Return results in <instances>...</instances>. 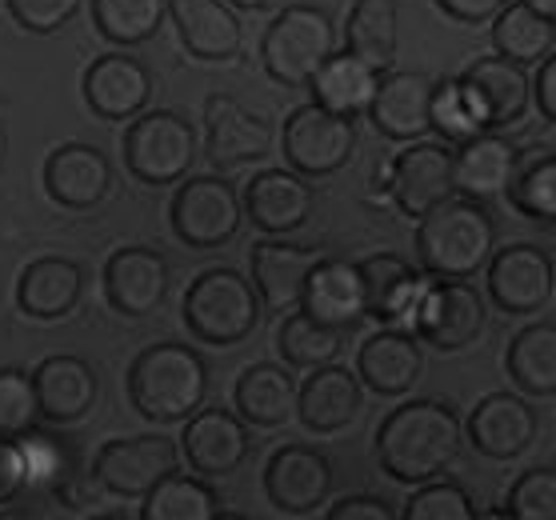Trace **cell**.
Listing matches in <instances>:
<instances>
[{
    "mask_svg": "<svg viewBox=\"0 0 556 520\" xmlns=\"http://www.w3.org/2000/svg\"><path fill=\"white\" fill-rule=\"evenodd\" d=\"M505 196L517 213L553 225L556 220V156H553V149H529V153H517V168H513V177H508Z\"/></svg>",
    "mask_w": 556,
    "mask_h": 520,
    "instance_id": "39",
    "label": "cell"
},
{
    "mask_svg": "<svg viewBox=\"0 0 556 520\" xmlns=\"http://www.w3.org/2000/svg\"><path fill=\"white\" fill-rule=\"evenodd\" d=\"M168 220L189 249H220L241 232V196L225 177H185Z\"/></svg>",
    "mask_w": 556,
    "mask_h": 520,
    "instance_id": "9",
    "label": "cell"
},
{
    "mask_svg": "<svg viewBox=\"0 0 556 520\" xmlns=\"http://www.w3.org/2000/svg\"><path fill=\"white\" fill-rule=\"evenodd\" d=\"M496 249V225L481 201L444 196L417 216V261L425 277L468 280L484 268Z\"/></svg>",
    "mask_w": 556,
    "mask_h": 520,
    "instance_id": "2",
    "label": "cell"
},
{
    "mask_svg": "<svg viewBox=\"0 0 556 520\" xmlns=\"http://www.w3.org/2000/svg\"><path fill=\"white\" fill-rule=\"evenodd\" d=\"M168 16V0H92V25L109 45H149Z\"/></svg>",
    "mask_w": 556,
    "mask_h": 520,
    "instance_id": "38",
    "label": "cell"
},
{
    "mask_svg": "<svg viewBox=\"0 0 556 520\" xmlns=\"http://www.w3.org/2000/svg\"><path fill=\"white\" fill-rule=\"evenodd\" d=\"M85 296V268L68 256H40L16 280V305L28 320H64Z\"/></svg>",
    "mask_w": 556,
    "mask_h": 520,
    "instance_id": "30",
    "label": "cell"
},
{
    "mask_svg": "<svg viewBox=\"0 0 556 520\" xmlns=\"http://www.w3.org/2000/svg\"><path fill=\"white\" fill-rule=\"evenodd\" d=\"M301 313H308L313 320L329 325V329H356L365 320V280L361 268L353 261L341 256H320L301 289Z\"/></svg>",
    "mask_w": 556,
    "mask_h": 520,
    "instance_id": "19",
    "label": "cell"
},
{
    "mask_svg": "<svg viewBox=\"0 0 556 520\" xmlns=\"http://www.w3.org/2000/svg\"><path fill=\"white\" fill-rule=\"evenodd\" d=\"M520 4H529L532 13L548 16V21H556V0H520Z\"/></svg>",
    "mask_w": 556,
    "mask_h": 520,
    "instance_id": "52",
    "label": "cell"
},
{
    "mask_svg": "<svg viewBox=\"0 0 556 520\" xmlns=\"http://www.w3.org/2000/svg\"><path fill=\"white\" fill-rule=\"evenodd\" d=\"M320 261L316 249L308 244H289V241H256L253 253H249V265H253V289L261 296V305H268L273 313H289V308L301 305V289L308 268Z\"/></svg>",
    "mask_w": 556,
    "mask_h": 520,
    "instance_id": "28",
    "label": "cell"
},
{
    "mask_svg": "<svg viewBox=\"0 0 556 520\" xmlns=\"http://www.w3.org/2000/svg\"><path fill=\"white\" fill-rule=\"evenodd\" d=\"M180 465V448L168 436H121V441L101 444V453L92 460V477L104 493L140 500L152 484L168 477Z\"/></svg>",
    "mask_w": 556,
    "mask_h": 520,
    "instance_id": "11",
    "label": "cell"
},
{
    "mask_svg": "<svg viewBox=\"0 0 556 520\" xmlns=\"http://www.w3.org/2000/svg\"><path fill=\"white\" fill-rule=\"evenodd\" d=\"M241 213L253 220L256 229L268 237H285L296 232L313 213V185L301 173H285V168H265L244 185Z\"/></svg>",
    "mask_w": 556,
    "mask_h": 520,
    "instance_id": "23",
    "label": "cell"
},
{
    "mask_svg": "<svg viewBox=\"0 0 556 520\" xmlns=\"http://www.w3.org/2000/svg\"><path fill=\"white\" fill-rule=\"evenodd\" d=\"M341 329H329V325H320L313 320L308 313H296L289 308V317L280 320L277 329V353L285 356V365L292 368H320L337 360L341 353Z\"/></svg>",
    "mask_w": 556,
    "mask_h": 520,
    "instance_id": "40",
    "label": "cell"
},
{
    "mask_svg": "<svg viewBox=\"0 0 556 520\" xmlns=\"http://www.w3.org/2000/svg\"><path fill=\"white\" fill-rule=\"evenodd\" d=\"M396 508L380 496H344L329 508V520H392Z\"/></svg>",
    "mask_w": 556,
    "mask_h": 520,
    "instance_id": "48",
    "label": "cell"
},
{
    "mask_svg": "<svg viewBox=\"0 0 556 520\" xmlns=\"http://www.w3.org/2000/svg\"><path fill=\"white\" fill-rule=\"evenodd\" d=\"M280 149H285L292 173H301L304 180H320L341 173L353 161L356 128L349 116H337L313 101L289 113L285 132H280Z\"/></svg>",
    "mask_w": 556,
    "mask_h": 520,
    "instance_id": "8",
    "label": "cell"
},
{
    "mask_svg": "<svg viewBox=\"0 0 556 520\" xmlns=\"http://www.w3.org/2000/svg\"><path fill=\"white\" fill-rule=\"evenodd\" d=\"M460 417L448 401H408L377 429V460L392 481L420 484L441 477L460 453Z\"/></svg>",
    "mask_w": 556,
    "mask_h": 520,
    "instance_id": "1",
    "label": "cell"
},
{
    "mask_svg": "<svg viewBox=\"0 0 556 520\" xmlns=\"http://www.w3.org/2000/svg\"><path fill=\"white\" fill-rule=\"evenodd\" d=\"M493 49L517 64H536L544 56H553L556 28L548 16L532 13L529 4H513L508 0L505 9L493 16Z\"/></svg>",
    "mask_w": 556,
    "mask_h": 520,
    "instance_id": "36",
    "label": "cell"
},
{
    "mask_svg": "<svg viewBox=\"0 0 556 520\" xmlns=\"http://www.w3.org/2000/svg\"><path fill=\"white\" fill-rule=\"evenodd\" d=\"M85 101L101 121H132L152 101V73L137 56L104 52L85 68Z\"/></svg>",
    "mask_w": 556,
    "mask_h": 520,
    "instance_id": "21",
    "label": "cell"
},
{
    "mask_svg": "<svg viewBox=\"0 0 556 520\" xmlns=\"http://www.w3.org/2000/svg\"><path fill=\"white\" fill-rule=\"evenodd\" d=\"M425 372L420 341L405 329H384L368 337L356 353V377L380 396H405Z\"/></svg>",
    "mask_w": 556,
    "mask_h": 520,
    "instance_id": "29",
    "label": "cell"
},
{
    "mask_svg": "<svg viewBox=\"0 0 556 520\" xmlns=\"http://www.w3.org/2000/svg\"><path fill=\"white\" fill-rule=\"evenodd\" d=\"M21 444V460H25V481L28 489H64L73 477V453L68 444L49 429H33L16 436Z\"/></svg>",
    "mask_w": 556,
    "mask_h": 520,
    "instance_id": "41",
    "label": "cell"
},
{
    "mask_svg": "<svg viewBox=\"0 0 556 520\" xmlns=\"http://www.w3.org/2000/svg\"><path fill=\"white\" fill-rule=\"evenodd\" d=\"M40 420L33 372L25 368H0V436H21Z\"/></svg>",
    "mask_w": 556,
    "mask_h": 520,
    "instance_id": "44",
    "label": "cell"
},
{
    "mask_svg": "<svg viewBox=\"0 0 556 520\" xmlns=\"http://www.w3.org/2000/svg\"><path fill=\"white\" fill-rule=\"evenodd\" d=\"M460 89L468 104L481 116V128H508L517 125L525 109H529V77L525 64L508 61V56H477L460 73Z\"/></svg>",
    "mask_w": 556,
    "mask_h": 520,
    "instance_id": "15",
    "label": "cell"
},
{
    "mask_svg": "<svg viewBox=\"0 0 556 520\" xmlns=\"http://www.w3.org/2000/svg\"><path fill=\"white\" fill-rule=\"evenodd\" d=\"M25 460H21V444L16 436H0V505H13L25 493Z\"/></svg>",
    "mask_w": 556,
    "mask_h": 520,
    "instance_id": "47",
    "label": "cell"
},
{
    "mask_svg": "<svg viewBox=\"0 0 556 520\" xmlns=\"http://www.w3.org/2000/svg\"><path fill=\"white\" fill-rule=\"evenodd\" d=\"M396 0H356L344 25V52L361 56L377 73H389L396 61Z\"/></svg>",
    "mask_w": 556,
    "mask_h": 520,
    "instance_id": "35",
    "label": "cell"
},
{
    "mask_svg": "<svg viewBox=\"0 0 556 520\" xmlns=\"http://www.w3.org/2000/svg\"><path fill=\"white\" fill-rule=\"evenodd\" d=\"M204 132H208V161L216 168H237L261 161L273 149V128L265 116L244 109L232 92H213L204 101Z\"/></svg>",
    "mask_w": 556,
    "mask_h": 520,
    "instance_id": "17",
    "label": "cell"
},
{
    "mask_svg": "<svg viewBox=\"0 0 556 520\" xmlns=\"http://www.w3.org/2000/svg\"><path fill=\"white\" fill-rule=\"evenodd\" d=\"M4 4H9L16 25L28 28V33H40V37L61 33L80 9V0H4Z\"/></svg>",
    "mask_w": 556,
    "mask_h": 520,
    "instance_id": "46",
    "label": "cell"
},
{
    "mask_svg": "<svg viewBox=\"0 0 556 520\" xmlns=\"http://www.w3.org/2000/svg\"><path fill=\"white\" fill-rule=\"evenodd\" d=\"M429 128H437L444 140H468L484 132L481 128V116L477 109L468 104L465 89H460V80H437V89H432V109H429Z\"/></svg>",
    "mask_w": 556,
    "mask_h": 520,
    "instance_id": "42",
    "label": "cell"
},
{
    "mask_svg": "<svg viewBox=\"0 0 556 520\" xmlns=\"http://www.w3.org/2000/svg\"><path fill=\"white\" fill-rule=\"evenodd\" d=\"M356 268H361V280H365V317H377L380 325H401V320L408 325L429 277L396 253L368 256Z\"/></svg>",
    "mask_w": 556,
    "mask_h": 520,
    "instance_id": "31",
    "label": "cell"
},
{
    "mask_svg": "<svg viewBox=\"0 0 556 520\" xmlns=\"http://www.w3.org/2000/svg\"><path fill=\"white\" fill-rule=\"evenodd\" d=\"M168 16L180 33V45L197 61H232L241 52L244 28L225 0H168Z\"/></svg>",
    "mask_w": 556,
    "mask_h": 520,
    "instance_id": "27",
    "label": "cell"
},
{
    "mask_svg": "<svg viewBox=\"0 0 556 520\" xmlns=\"http://www.w3.org/2000/svg\"><path fill=\"white\" fill-rule=\"evenodd\" d=\"M489 325L484 296L468 280H441L425 284L417 308L408 317V329L420 344H432L437 353H460L468 344L481 341Z\"/></svg>",
    "mask_w": 556,
    "mask_h": 520,
    "instance_id": "7",
    "label": "cell"
},
{
    "mask_svg": "<svg viewBox=\"0 0 556 520\" xmlns=\"http://www.w3.org/2000/svg\"><path fill=\"white\" fill-rule=\"evenodd\" d=\"M140 520H216L220 517V500L201 477H185V472H168L140 496Z\"/></svg>",
    "mask_w": 556,
    "mask_h": 520,
    "instance_id": "37",
    "label": "cell"
},
{
    "mask_svg": "<svg viewBox=\"0 0 556 520\" xmlns=\"http://www.w3.org/2000/svg\"><path fill=\"white\" fill-rule=\"evenodd\" d=\"M432 89L437 80L429 73H389L380 77L372 104H368V121L380 137L389 140H420L429 128V109H432Z\"/></svg>",
    "mask_w": 556,
    "mask_h": 520,
    "instance_id": "22",
    "label": "cell"
},
{
    "mask_svg": "<svg viewBox=\"0 0 556 520\" xmlns=\"http://www.w3.org/2000/svg\"><path fill=\"white\" fill-rule=\"evenodd\" d=\"M228 4H237V9H244V13H265V9L285 4V0H228Z\"/></svg>",
    "mask_w": 556,
    "mask_h": 520,
    "instance_id": "51",
    "label": "cell"
},
{
    "mask_svg": "<svg viewBox=\"0 0 556 520\" xmlns=\"http://www.w3.org/2000/svg\"><path fill=\"white\" fill-rule=\"evenodd\" d=\"M249 424L237 413L225 408H197L192 417H185V432H180V457L189 460V469L204 481L228 477L249 460Z\"/></svg>",
    "mask_w": 556,
    "mask_h": 520,
    "instance_id": "12",
    "label": "cell"
},
{
    "mask_svg": "<svg viewBox=\"0 0 556 520\" xmlns=\"http://www.w3.org/2000/svg\"><path fill=\"white\" fill-rule=\"evenodd\" d=\"M104 296L125 317H149L168 296V261L149 244H125L104 265Z\"/></svg>",
    "mask_w": 556,
    "mask_h": 520,
    "instance_id": "16",
    "label": "cell"
},
{
    "mask_svg": "<svg viewBox=\"0 0 556 520\" xmlns=\"http://www.w3.org/2000/svg\"><path fill=\"white\" fill-rule=\"evenodd\" d=\"M405 520H472L477 517V505H472V496L453 481H420V489L408 496Z\"/></svg>",
    "mask_w": 556,
    "mask_h": 520,
    "instance_id": "43",
    "label": "cell"
},
{
    "mask_svg": "<svg viewBox=\"0 0 556 520\" xmlns=\"http://www.w3.org/2000/svg\"><path fill=\"white\" fill-rule=\"evenodd\" d=\"M536 408L525 396L489 393L468 413V441L489 460H517L536 441Z\"/></svg>",
    "mask_w": 556,
    "mask_h": 520,
    "instance_id": "18",
    "label": "cell"
},
{
    "mask_svg": "<svg viewBox=\"0 0 556 520\" xmlns=\"http://www.w3.org/2000/svg\"><path fill=\"white\" fill-rule=\"evenodd\" d=\"M308 372L313 377L296 389V417H301V424L308 432H316V436L349 429L361 417V405H365L361 377L341 365H332V360L320 368H308Z\"/></svg>",
    "mask_w": 556,
    "mask_h": 520,
    "instance_id": "25",
    "label": "cell"
},
{
    "mask_svg": "<svg viewBox=\"0 0 556 520\" xmlns=\"http://www.w3.org/2000/svg\"><path fill=\"white\" fill-rule=\"evenodd\" d=\"M389 192L401 213L420 216L453 196V149L441 140H408L405 153L389 165Z\"/></svg>",
    "mask_w": 556,
    "mask_h": 520,
    "instance_id": "14",
    "label": "cell"
},
{
    "mask_svg": "<svg viewBox=\"0 0 556 520\" xmlns=\"http://www.w3.org/2000/svg\"><path fill=\"white\" fill-rule=\"evenodd\" d=\"M265 493L280 512L304 517L332 493V465L313 444H285L265 465Z\"/></svg>",
    "mask_w": 556,
    "mask_h": 520,
    "instance_id": "13",
    "label": "cell"
},
{
    "mask_svg": "<svg viewBox=\"0 0 556 520\" xmlns=\"http://www.w3.org/2000/svg\"><path fill=\"white\" fill-rule=\"evenodd\" d=\"M261 296H256L253 280L237 272V268H204L185 292V325L197 341L216 344V348H232L244 337H253L261 325Z\"/></svg>",
    "mask_w": 556,
    "mask_h": 520,
    "instance_id": "4",
    "label": "cell"
},
{
    "mask_svg": "<svg viewBox=\"0 0 556 520\" xmlns=\"http://www.w3.org/2000/svg\"><path fill=\"white\" fill-rule=\"evenodd\" d=\"M505 517L517 520H553L556 517V472L544 469L520 472V481L508 489Z\"/></svg>",
    "mask_w": 556,
    "mask_h": 520,
    "instance_id": "45",
    "label": "cell"
},
{
    "mask_svg": "<svg viewBox=\"0 0 556 520\" xmlns=\"http://www.w3.org/2000/svg\"><path fill=\"white\" fill-rule=\"evenodd\" d=\"M208 396V365L192 344L161 341L128 365V401L144 420L173 424L192 417Z\"/></svg>",
    "mask_w": 556,
    "mask_h": 520,
    "instance_id": "3",
    "label": "cell"
},
{
    "mask_svg": "<svg viewBox=\"0 0 556 520\" xmlns=\"http://www.w3.org/2000/svg\"><path fill=\"white\" fill-rule=\"evenodd\" d=\"M529 97H536L544 121H556V56L541 61V73H536V85H529Z\"/></svg>",
    "mask_w": 556,
    "mask_h": 520,
    "instance_id": "50",
    "label": "cell"
},
{
    "mask_svg": "<svg viewBox=\"0 0 556 520\" xmlns=\"http://www.w3.org/2000/svg\"><path fill=\"white\" fill-rule=\"evenodd\" d=\"M308 85H313V101L320 104V109L356 121V116L368 113L372 92H377V85H380V73L372 64L361 61V56H353V52H341V56L332 52L329 61L313 73Z\"/></svg>",
    "mask_w": 556,
    "mask_h": 520,
    "instance_id": "33",
    "label": "cell"
},
{
    "mask_svg": "<svg viewBox=\"0 0 556 520\" xmlns=\"http://www.w3.org/2000/svg\"><path fill=\"white\" fill-rule=\"evenodd\" d=\"M444 9V16H453L460 25H489L508 0H437Z\"/></svg>",
    "mask_w": 556,
    "mask_h": 520,
    "instance_id": "49",
    "label": "cell"
},
{
    "mask_svg": "<svg viewBox=\"0 0 556 520\" xmlns=\"http://www.w3.org/2000/svg\"><path fill=\"white\" fill-rule=\"evenodd\" d=\"M45 189L61 208L85 213L109 196L113 189V165L97 144L85 140H68L61 149H52L45 161Z\"/></svg>",
    "mask_w": 556,
    "mask_h": 520,
    "instance_id": "20",
    "label": "cell"
},
{
    "mask_svg": "<svg viewBox=\"0 0 556 520\" xmlns=\"http://www.w3.org/2000/svg\"><path fill=\"white\" fill-rule=\"evenodd\" d=\"M237 413L253 429H280L296 417V381L280 365H249L232 389Z\"/></svg>",
    "mask_w": 556,
    "mask_h": 520,
    "instance_id": "32",
    "label": "cell"
},
{
    "mask_svg": "<svg viewBox=\"0 0 556 520\" xmlns=\"http://www.w3.org/2000/svg\"><path fill=\"white\" fill-rule=\"evenodd\" d=\"M33 389H37V408L49 424H76L97 405V372L85 356H49L33 368Z\"/></svg>",
    "mask_w": 556,
    "mask_h": 520,
    "instance_id": "24",
    "label": "cell"
},
{
    "mask_svg": "<svg viewBox=\"0 0 556 520\" xmlns=\"http://www.w3.org/2000/svg\"><path fill=\"white\" fill-rule=\"evenodd\" d=\"M125 165L140 185H180L197 165V128L173 109L137 113L125 132Z\"/></svg>",
    "mask_w": 556,
    "mask_h": 520,
    "instance_id": "6",
    "label": "cell"
},
{
    "mask_svg": "<svg viewBox=\"0 0 556 520\" xmlns=\"http://www.w3.org/2000/svg\"><path fill=\"white\" fill-rule=\"evenodd\" d=\"M508 381L517 384L525 396H553L556 393V325L541 320L513 337L505 353Z\"/></svg>",
    "mask_w": 556,
    "mask_h": 520,
    "instance_id": "34",
    "label": "cell"
},
{
    "mask_svg": "<svg viewBox=\"0 0 556 520\" xmlns=\"http://www.w3.org/2000/svg\"><path fill=\"white\" fill-rule=\"evenodd\" d=\"M489 265V296L493 305L508 317H532L553 305L556 292V268L553 256L544 253L541 244H508V249H493Z\"/></svg>",
    "mask_w": 556,
    "mask_h": 520,
    "instance_id": "10",
    "label": "cell"
},
{
    "mask_svg": "<svg viewBox=\"0 0 556 520\" xmlns=\"http://www.w3.org/2000/svg\"><path fill=\"white\" fill-rule=\"evenodd\" d=\"M332 52H337V28H332V16L320 13L316 4H289L261 37L265 73L289 89L308 85Z\"/></svg>",
    "mask_w": 556,
    "mask_h": 520,
    "instance_id": "5",
    "label": "cell"
},
{
    "mask_svg": "<svg viewBox=\"0 0 556 520\" xmlns=\"http://www.w3.org/2000/svg\"><path fill=\"white\" fill-rule=\"evenodd\" d=\"M517 168V149L496 128H484L477 137L460 140L453 153V192L468 201H496L505 196L508 177Z\"/></svg>",
    "mask_w": 556,
    "mask_h": 520,
    "instance_id": "26",
    "label": "cell"
}]
</instances>
